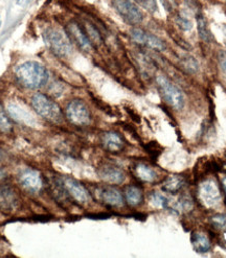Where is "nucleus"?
Masks as SVG:
<instances>
[{
    "label": "nucleus",
    "mask_w": 226,
    "mask_h": 258,
    "mask_svg": "<svg viewBox=\"0 0 226 258\" xmlns=\"http://www.w3.org/2000/svg\"><path fill=\"white\" fill-rule=\"evenodd\" d=\"M19 184L24 191L36 195L43 188V179L38 170L27 168L20 174Z\"/></svg>",
    "instance_id": "obj_9"
},
{
    "label": "nucleus",
    "mask_w": 226,
    "mask_h": 258,
    "mask_svg": "<svg viewBox=\"0 0 226 258\" xmlns=\"http://www.w3.org/2000/svg\"><path fill=\"white\" fill-rule=\"evenodd\" d=\"M130 36L133 41L140 45H145L159 51H163L165 49V44L161 39L152 34L146 33L145 31L140 30V28H132L130 31Z\"/></svg>",
    "instance_id": "obj_11"
},
{
    "label": "nucleus",
    "mask_w": 226,
    "mask_h": 258,
    "mask_svg": "<svg viewBox=\"0 0 226 258\" xmlns=\"http://www.w3.org/2000/svg\"><path fill=\"white\" fill-rule=\"evenodd\" d=\"M156 83L165 103L174 110H181L185 106V96L182 92L164 76H157Z\"/></svg>",
    "instance_id": "obj_4"
},
{
    "label": "nucleus",
    "mask_w": 226,
    "mask_h": 258,
    "mask_svg": "<svg viewBox=\"0 0 226 258\" xmlns=\"http://www.w3.org/2000/svg\"><path fill=\"white\" fill-rule=\"evenodd\" d=\"M177 24L181 28V30L185 31V32L190 31L191 28L193 27L192 21L190 19H188L186 16H182V15H179L177 17Z\"/></svg>",
    "instance_id": "obj_27"
},
{
    "label": "nucleus",
    "mask_w": 226,
    "mask_h": 258,
    "mask_svg": "<svg viewBox=\"0 0 226 258\" xmlns=\"http://www.w3.org/2000/svg\"><path fill=\"white\" fill-rule=\"evenodd\" d=\"M223 32H224V36H225V40H226V25L223 28Z\"/></svg>",
    "instance_id": "obj_31"
},
{
    "label": "nucleus",
    "mask_w": 226,
    "mask_h": 258,
    "mask_svg": "<svg viewBox=\"0 0 226 258\" xmlns=\"http://www.w3.org/2000/svg\"><path fill=\"white\" fill-rule=\"evenodd\" d=\"M134 2L150 13H155L158 9L157 0H134Z\"/></svg>",
    "instance_id": "obj_26"
},
{
    "label": "nucleus",
    "mask_w": 226,
    "mask_h": 258,
    "mask_svg": "<svg viewBox=\"0 0 226 258\" xmlns=\"http://www.w3.org/2000/svg\"><path fill=\"white\" fill-rule=\"evenodd\" d=\"M185 183L186 181L181 176H171L164 181L162 188L166 192L176 194L185 186Z\"/></svg>",
    "instance_id": "obj_19"
},
{
    "label": "nucleus",
    "mask_w": 226,
    "mask_h": 258,
    "mask_svg": "<svg viewBox=\"0 0 226 258\" xmlns=\"http://www.w3.org/2000/svg\"><path fill=\"white\" fill-rule=\"evenodd\" d=\"M61 184L68 196L72 197L79 204H87L90 201L89 191L77 180L70 177H63L61 179Z\"/></svg>",
    "instance_id": "obj_8"
},
{
    "label": "nucleus",
    "mask_w": 226,
    "mask_h": 258,
    "mask_svg": "<svg viewBox=\"0 0 226 258\" xmlns=\"http://www.w3.org/2000/svg\"><path fill=\"white\" fill-rule=\"evenodd\" d=\"M83 28H84L85 33H86L88 39L90 40L92 45L97 46V45L102 44V42H103L102 36H101L100 32H98L97 28L93 24H91L89 22H85Z\"/></svg>",
    "instance_id": "obj_21"
},
{
    "label": "nucleus",
    "mask_w": 226,
    "mask_h": 258,
    "mask_svg": "<svg viewBox=\"0 0 226 258\" xmlns=\"http://www.w3.org/2000/svg\"><path fill=\"white\" fill-rule=\"evenodd\" d=\"M199 196L201 202L208 208L218 206L222 200L219 186L213 179H208L201 183L199 187Z\"/></svg>",
    "instance_id": "obj_7"
},
{
    "label": "nucleus",
    "mask_w": 226,
    "mask_h": 258,
    "mask_svg": "<svg viewBox=\"0 0 226 258\" xmlns=\"http://www.w3.org/2000/svg\"><path fill=\"white\" fill-rule=\"evenodd\" d=\"M219 66L223 76L226 78V51H221L219 53Z\"/></svg>",
    "instance_id": "obj_29"
},
{
    "label": "nucleus",
    "mask_w": 226,
    "mask_h": 258,
    "mask_svg": "<svg viewBox=\"0 0 226 258\" xmlns=\"http://www.w3.org/2000/svg\"><path fill=\"white\" fill-rule=\"evenodd\" d=\"M196 21H197L198 33H199L200 38L204 42L209 43L211 40H213V35H211V32L209 30L208 23H207L206 19L204 18V16L202 15V14H199V15H197Z\"/></svg>",
    "instance_id": "obj_20"
},
{
    "label": "nucleus",
    "mask_w": 226,
    "mask_h": 258,
    "mask_svg": "<svg viewBox=\"0 0 226 258\" xmlns=\"http://www.w3.org/2000/svg\"><path fill=\"white\" fill-rule=\"evenodd\" d=\"M65 115L70 123L78 126L88 125L91 120L89 109L81 99L70 100L66 106Z\"/></svg>",
    "instance_id": "obj_6"
},
{
    "label": "nucleus",
    "mask_w": 226,
    "mask_h": 258,
    "mask_svg": "<svg viewBox=\"0 0 226 258\" xmlns=\"http://www.w3.org/2000/svg\"><path fill=\"white\" fill-rule=\"evenodd\" d=\"M192 246L195 252L197 253H207L211 248V243L209 238L202 232H194L192 234Z\"/></svg>",
    "instance_id": "obj_17"
},
{
    "label": "nucleus",
    "mask_w": 226,
    "mask_h": 258,
    "mask_svg": "<svg viewBox=\"0 0 226 258\" xmlns=\"http://www.w3.org/2000/svg\"><path fill=\"white\" fill-rule=\"evenodd\" d=\"M181 65L183 68H185L191 74H195L198 70V67H199V65H198L195 58H193V56H190V55L185 56V58L181 60Z\"/></svg>",
    "instance_id": "obj_25"
},
{
    "label": "nucleus",
    "mask_w": 226,
    "mask_h": 258,
    "mask_svg": "<svg viewBox=\"0 0 226 258\" xmlns=\"http://www.w3.org/2000/svg\"><path fill=\"white\" fill-rule=\"evenodd\" d=\"M125 201L128 203L130 206H138L141 204L144 200V194L143 190H141L138 186L135 185H129L125 188Z\"/></svg>",
    "instance_id": "obj_18"
},
{
    "label": "nucleus",
    "mask_w": 226,
    "mask_h": 258,
    "mask_svg": "<svg viewBox=\"0 0 226 258\" xmlns=\"http://www.w3.org/2000/svg\"><path fill=\"white\" fill-rule=\"evenodd\" d=\"M150 199H151V203L154 206H156V207L166 208L170 205L168 199L164 195H162L160 192H154V194H152Z\"/></svg>",
    "instance_id": "obj_22"
},
{
    "label": "nucleus",
    "mask_w": 226,
    "mask_h": 258,
    "mask_svg": "<svg viewBox=\"0 0 226 258\" xmlns=\"http://www.w3.org/2000/svg\"><path fill=\"white\" fill-rule=\"evenodd\" d=\"M31 104L39 116L58 123L62 120V111L51 98L43 93H36L32 96Z\"/></svg>",
    "instance_id": "obj_3"
},
{
    "label": "nucleus",
    "mask_w": 226,
    "mask_h": 258,
    "mask_svg": "<svg viewBox=\"0 0 226 258\" xmlns=\"http://www.w3.org/2000/svg\"><path fill=\"white\" fill-rule=\"evenodd\" d=\"M211 224L217 229H223L226 227V216L225 214H217L211 218Z\"/></svg>",
    "instance_id": "obj_28"
},
{
    "label": "nucleus",
    "mask_w": 226,
    "mask_h": 258,
    "mask_svg": "<svg viewBox=\"0 0 226 258\" xmlns=\"http://www.w3.org/2000/svg\"><path fill=\"white\" fill-rule=\"evenodd\" d=\"M12 131V122L3 106L0 105V132L9 133Z\"/></svg>",
    "instance_id": "obj_23"
},
{
    "label": "nucleus",
    "mask_w": 226,
    "mask_h": 258,
    "mask_svg": "<svg viewBox=\"0 0 226 258\" xmlns=\"http://www.w3.org/2000/svg\"><path fill=\"white\" fill-rule=\"evenodd\" d=\"M65 32L70 38V40H72V42H75L81 50L88 52L92 49L93 45L91 44V42L88 39L86 33H85L84 28L76 21L67 23Z\"/></svg>",
    "instance_id": "obj_10"
},
{
    "label": "nucleus",
    "mask_w": 226,
    "mask_h": 258,
    "mask_svg": "<svg viewBox=\"0 0 226 258\" xmlns=\"http://www.w3.org/2000/svg\"><path fill=\"white\" fill-rule=\"evenodd\" d=\"M112 6L126 23L137 25L144 20L143 12L133 0H112Z\"/></svg>",
    "instance_id": "obj_5"
},
{
    "label": "nucleus",
    "mask_w": 226,
    "mask_h": 258,
    "mask_svg": "<svg viewBox=\"0 0 226 258\" xmlns=\"http://www.w3.org/2000/svg\"><path fill=\"white\" fill-rule=\"evenodd\" d=\"M43 38L47 47L52 53H54V55L62 59H66L72 54V40H70L66 32H63L55 27H48L43 34Z\"/></svg>",
    "instance_id": "obj_2"
},
{
    "label": "nucleus",
    "mask_w": 226,
    "mask_h": 258,
    "mask_svg": "<svg viewBox=\"0 0 226 258\" xmlns=\"http://www.w3.org/2000/svg\"><path fill=\"white\" fill-rule=\"evenodd\" d=\"M18 205V197L10 186H3L0 188V208L12 211Z\"/></svg>",
    "instance_id": "obj_14"
},
{
    "label": "nucleus",
    "mask_w": 226,
    "mask_h": 258,
    "mask_svg": "<svg viewBox=\"0 0 226 258\" xmlns=\"http://www.w3.org/2000/svg\"><path fill=\"white\" fill-rule=\"evenodd\" d=\"M133 171L137 179L146 183H153L155 180H156V177H157L155 170L151 166L145 163L135 164L133 167Z\"/></svg>",
    "instance_id": "obj_16"
},
{
    "label": "nucleus",
    "mask_w": 226,
    "mask_h": 258,
    "mask_svg": "<svg viewBox=\"0 0 226 258\" xmlns=\"http://www.w3.org/2000/svg\"><path fill=\"white\" fill-rule=\"evenodd\" d=\"M97 174L98 177L102 179V181L113 185L122 184L126 179V175L121 168L109 164L101 166L97 171Z\"/></svg>",
    "instance_id": "obj_13"
},
{
    "label": "nucleus",
    "mask_w": 226,
    "mask_h": 258,
    "mask_svg": "<svg viewBox=\"0 0 226 258\" xmlns=\"http://www.w3.org/2000/svg\"><path fill=\"white\" fill-rule=\"evenodd\" d=\"M14 74L22 87L32 90L43 87L49 78L46 67L35 61L22 63L16 67Z\"/></svg>",
    "instance_id": "obj_1"
},
{
    "label": "nucleus",
    "mask_w": 226,
    "mask_h": 258,
    "mask_svg": "<svg viewBox=\"0 0 226 258\" xmlns=\"http://www.w3.org/2000/svg\"><path fill=\"white\" fill-rule=\"evenodd\" d=\"M102 143L104 148L110 152H120L123 150L125 142L119 133L109 131L103 134Z\"/></svg>",
    "instance_id": "obj_15"
},
{
    "label": "nucleus",
    "mask_w": 226,
    "mask_h": 258,
    "mask_svg": "<svg viewBox=\"0 0 226 258\" xmlns=\"http://www.w3.org/2000/svg\"><path fill=\"white\" fill-rule=\"evenodd\" d=\"M222 185H223L224 192H225V197H226V177L223 179V181H222Z\"/></svg>",
    "instance_id": "obj_30"
},
{
    "label": "nucleus",
    "mask_w": 226,
    "mask_h": 258,
    "mask_svg": "<svg viewBox=\"0 0 226 258\" xmlns=\"http://www.w3.org/2000/svg\"><path fill=\"white\" fill-rule=\"evenodd\" d=\"M95 196L98 201H101L105 205L111 207H122L124 205V197L121 191L111 186L98 187L95 190Z\"/></svg>",
    "instance_id": "obj_12"
},
{
    "label": "nucleus",
    "mask_w": 226,
    "mask_h": 258,
    "mask_svg": "<svg viewBox=\"0 0 226 258\" xmlns=\"http://www.w3.org/2000/svg\"><path fill=\"white\" fill-rule=\"evenodd\" d=\"M192 206H193L192 200L187 196H183L177 201V202L174 203L173 209L177 211H187V210H190Z\"/></svg>",
    "instance_id": "obj_24"
}]
</instances>
